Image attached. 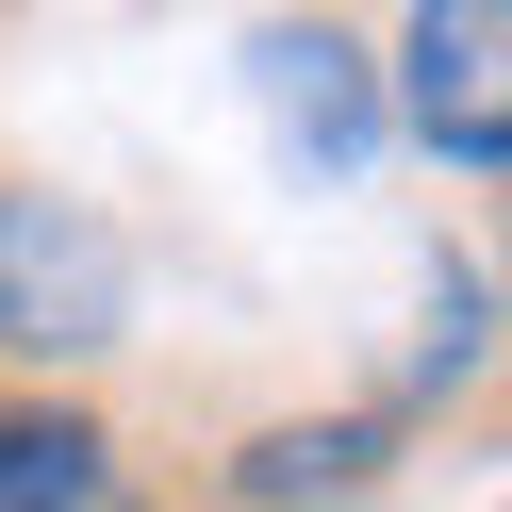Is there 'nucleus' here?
<instances>
[{
    "label": "nucleus",
    "mask_w": 512,
    "mask_h": 512,
    "mask_svg": "<svg viewBox=\"0 0 512 512\" xmlns=\"http://www.w3.org/2000/svg\"><path fill=\"white\" fill-rule=\"evenodd\" d=\"M133 331V248L50 182H0V347L17 364H100Z\"/></svg>",
    "instance_id": "obj_1"
},
{
    "label": "nucleus",
    "mask_w": 512,
    "mask_h": 512,
    "mask_svg": "<svg viewBox=\"0 0 512 512\" xmlns=\"http://www.w3.org/2000/svg\"><path fill=\"white\" fill-rule=\"evenodd\" d=\"M380 463H397V430H380V413H281V430L232 446V479H215V496H232V512H364Z\"/></svg>",
    "instance_id": "obj_2"
},
{
    "label": "nucleus",
    "mask_w": 512,
    "mask_h": 512,
    "mask_svg": "<svg viewBox=\"0 0 512 512\" xmlns=\"http://www.w3.org/2000/svg\"><path fill=\"white\" fill-rule=\"evenodd\" d=\"M496 50H512V17H496V0H463V17L430 0V17H413V133H430V149H463L479 182L512 166V100H496Z\"/></svg>",
    "instance_id": "obj_3"
},
{
    "label": "nucleus",
    "mask_w": 512,
    "mask_h": 512,
    "mask_svg": "<svg viewBox=\"0 0 512 512\" xmlns=\"http://www.w3.org/2000/svg\"><path fill=\"white\" fill-rule=\"evenodd\" d=\"M0 512H116V430L17 397V413H0Z\"/></svg>",
    "instance_id": "obj_4"
},
{
    "label": "nucleus",
    "mask_w": 512,
    "mask_h": 512,
    "mask_svg": "<svg viewBox=\"0 0 512 512\" xmlns=\"http://www.w3.org/2000/svg\"><path fill=\"white\" fill-rule=\"evenodd\" d=\"M265 67H281V116L347 166V149H364V67H347V34H265Z\"/></svg>",
    "instance_id": "obj_5"
}]
</instances>
